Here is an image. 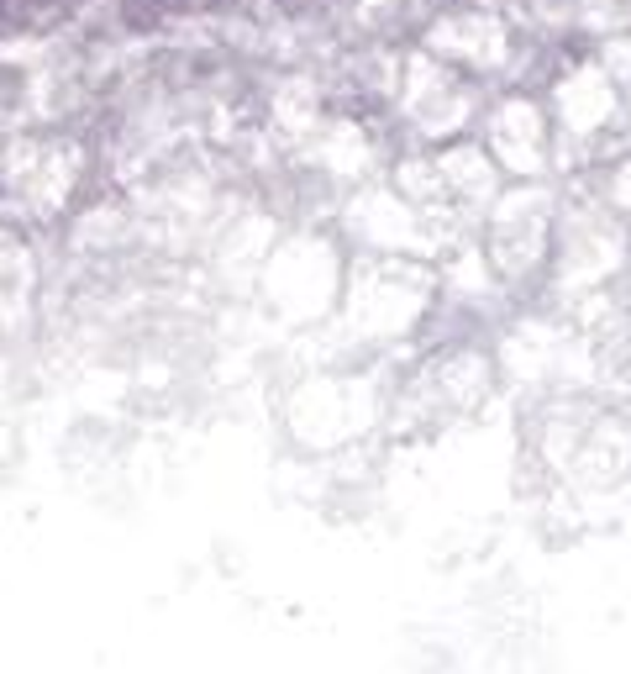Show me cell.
I'll use <instances>...</instances> for the list:
<instances>
[{
	"mask_svg": "<svg viewBox=\"0 0 631 674\" xmlns=\"http://www.w3.org/2000/svg\"><path fill=\"white\" fill-rule=\"evenodd\" d=\"M631 264V221L600 195L584 201L579 211H563L558 221V269L579 290H595V301L610 295V285Z\"/></svg>",
	"mask_w": 631,
	"mask_h": 674,
	"instance_id": "1",
	"label": "cell"
},
{
	"mask_svg": "<svg viewBox=\"0 0 631 674\" xmlns=\"http://www.w3.org/2000/svg\"><path fill=\"white\" fill-rule=\"evenodd\" d=\"M489 143H495V154L511 164L515 174H526V180H542L547 174V164L558 158V132L547 122V111H542L537 100H506V106H495V117H489Z\"/></svg>",
	"mask_w": 631,
	"mask_h": 674,
	"instance_id": "2",
	"label": "cell"
}]
</instances>
